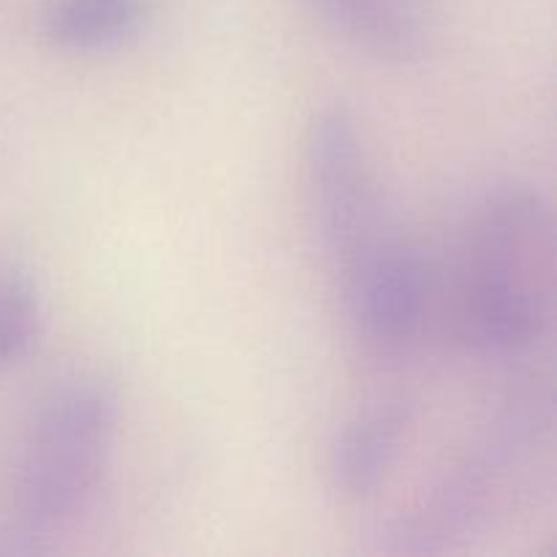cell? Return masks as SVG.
<instances>
[{
    "label": "cell",
    "instance_id": "1",
    "mask_svg": "<svg viewBox=\"0 0 557 557\" xmlns=\"http://www.w3.org/2000/svg\"><path fill=\"white\" fill-rule=\"evenodd\" d=\"M553 389L522 384L386 531V553L441 555L509 515L553 444Z\"/></svg>",
    "mask_w": 557,
    "mask_h": 557
},
{
    "label": "cell",
    "instance_id": "2",
    "mask_svg": "<svg viewBox=\"0 0 557 557\" xmlns=\"http://www.w3.org/2000/svg\"><path fill=\"white\" fill-rule=\"evenodd\" d=\"M555 319V218L542 190L506 183L484 196L468 248L462 321L493 359L531 354Z\"/></svg>",
    "mask_w": 557,
    "mask_h": 557
},
{
    "label": "cell",
    "instance_id": "3",
    "mask_svg": "<svg viewBox=\"0 0 557 557\" xmlns=\"http://www.w3.org/2000/svg\"><path fill=\"white\" fill-rule=\"evenodd\" d=\"M117 435L112 381L79 373L44 397L16 473L11 553H33L87 511L112 466Z\"/></svg>",
    "mask_w": 557,
    "mask_h": 557
},
{
    "label": "cell",
    "instance_id": "4",
    "mask_svg": "<svg viewBox=\"0 0 557 557\" xmlns=\"http://www.w3.org/2000/svg\"><path fill=\"white\" fill-rule=\"evenodd\" d=\"M305 174L315 234L335 277L403 228L389 212L364 131L348 103L315 109L305 136Z\"/></svg>",
    "mask_w": 557,
    "mask_h": 557
},
{
    "label": "cell",
    "instance_id": "5",
    "mask_svg": "<svg viewBox=\"0 0 557 557\" xmlns=\"http://www.w3.org/2000/svg\"><path fill=\"white\" fill-rule=\"evenodd\" d=\"M351 335L373 359H397L417 343L428 313V272L406 232L337 277Z\"/></svg>",
    "mask_w": 557,
    "mask_h": 557
},
{
    "label": "cell",
    "instance_id": "6",
    "mask_svg": "<svg viewBox=\"0 0 557 557\" xmlns=\"http://www.w3.org/2000/svg\"><path fill=\"white\" fill-rule=\"evenodd\" d=\"M417 408L406 397H386L362 408L337 430L330 449V482L343 500H368L400 462Z\"/></svg>",
    "mask_w": 557,
    "mask_h": 557
},
{
    "label": "cell",
    "instance_id": "7",
    "mask_svg": "<svg viewBox=\"0 0 557 557\" xmlns=\"http://www.w3.org/2000/svg\"><path fill=\"white\" fill-rule=\"evenodd\" d=\"M354 52L384 65H411L428 52L419 0H305Z\"/></svg>",
    "mask_w": 557,
    "mask_h": 557
},
{
    "label": "cell",
    "instance_id": "8",
    "mask_svg": "<svg viewBox=\"0 0 557 557\" xmlns=\"http://www.w3.org/2000/svg\"><path fill=\"white\" fill-rule=\"evenodd\" d=\"M152 0H44L38 30L49 47L71 54H103L145 33Z\"/></svg>",
    "mask_w": 557,
    "mask_h": 557
},
{
    "label": "cell",
    "instance_id": "9",
    "mask_svg": "<svg viewBox=\"0 0 557 557\" xmlns=\"http://www.w3.org/2000/svg\"><path fill=\"white\" fill-rule=\"evenodd\" d=\"M44 305L30 272L0 270V370L25 362L41 337Z\"/></svg>",
    "mask_w": 557,
    "mask_h": 557
}]
</instances>
